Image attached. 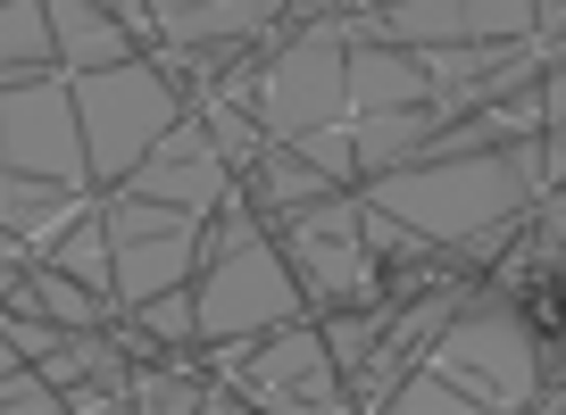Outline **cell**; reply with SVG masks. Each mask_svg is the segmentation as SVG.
<instances>
[{
	"instance_id": "obj_13",
	"label": "cell",
	"mask_w": 566,
	"mask_h": 415,
	"mask_svg": "<svg viewBox=\"0 0 566 415\" xmlns=\"http://www.w3.org/2000/svg\"><path fill=\"white\" fill-rule=\"evenodd\" d=\"M51 266H59V275H75L92 299H108V308H117V242H108V200H101V216H84V225L59 242Z\"/></svg>"
},
{
	"instance_id": "obj_1",
	"label": "cell",
	"mask_w": 566,
	"mask_h": 415,
	"mask_svg": "<svg viewBox=\"0 0 566 415\" xmlns=\"http://www.w3.org/2000/svg\"><path fill=\"white\" fill-rule=\"evenodd\" d=\"M67 84H75V117H84V150L101 191H117L134 167H150V150L192 117V92L159 58H134V67H108V75H67Z\"/></svg>"
},
{
	"instance_id": "obj_20",
	"label": "cell",
	"mask_w": 566,
	"mask_h": 415,
	"mask_svg": "<svg viewBox=\"0 0 566 415\" xmlns=\"http://www.w3.org/2000/svg\"><path fill=\"white\" fill-rule=\"evenodd\" d=\"M209 415H259V407H242L233 391H217V407H209Z\"/></svg>"
},
{
	"instance_id": "obj_10",
	"label": "cell",
	"mask_w": 566,
	"mask_h": 415,
	"mask_svg": "<svg viewBox=\"0 0 566 415\" xmlns=\"http://www.w3.org/2000/svg\"><path fill=\"white\" fill-rule=\"evenodd\" d=\"M391 108H433V84L408 51L350 34V117H391Z\"/></svg>"
},
{
	"instance_id": "obj_9",
	"label": "cell",
	"mask_w": 566,
	"mask_h": 415,
	"mask_svg": "<svg viewBox=\"0 0 566 415\" xmlns=\"http://www.w3.org/2000/svg\"><path fill=\"white\" fill-rule=\"evenodd\" d=\"M9 316H42V324H59V332H108L117 324V308L92 299L84 283L59 275V266H9Z\"/></svg>"
},
{
	"instance_id": "obj_4",
	"label": "cell",
	"mask_w": 566,
	"mask_h": 415,
	"mask_svg": "<svg viewBox=\"0 0 566 415\" xmlns=\"http://www.w3.org/2000/svg\"><path fill=\"white\" fill-rule=\"evenodd\" d=\"M108 242H117V316H142L150 299L192 291L209 275V216L184 208L108 191Z\"/></svg>"
},
{
	"instance_id": "obj_17",
	"label": "cell",
	"mask_w": 566,
	"mask_h": 415,
	"mask_svg": "<svg viewBox=\"0 0 566 415\" xmlns=\"http://www.w3.org/2000/svg\"><path fill=\"white\" fill-rule=\"evenodd\" d=\"M67 341H75V332L42 324V316H9V365H25V358H34V365H51Z\"/></svg>"
},
{
	"instance_id": "obj_12",
	"label": "cell",
	"mask_w": 566,
	"mask_h": 415,
	"mask_svg": "<svg viewBox=\"0 0 566 415\" xmlns=\"http://www.w3.org/2000/svg\"><path fill=\"white\" fill-rule=\"evenodd\" d=\"M18 75H67L59 67L51 0H9L0 9V84H18Z\"/></svg>"
},
{
	"instance_id": "obj_15",
	"label": "cell",
	"mask_w": 566,
	"mask_h": 415,
	"mask_svg": "<svg viewBox=\"0 0 566 415\" xmlns=\"http://www.w3.org/2000/svg\"><path fill=\"white\" fill-rule=\"evenodd\" d=\"M134 324L150 332V341H167V349H200V291H167V299H150Z\"/></svg>"
},
{
	"instance_id": "obj_6",
	"label": "cell",
	"mask_w": 566,
	"mask_h": 415,
	"mask_svg": "<svg viewBox=\"0 0 566 415\" xmlns=\"http://www.w3.org/2000/svg\"><path fill=\"white\" fill-rule=\"evenodd\" d=\"M350 34L384 51H500L542 34V0H350Z\"/></svg>"
},
{
	"instance_id": "obj_18",
	"label": "cell",
	"mask_w": 566,
	"mask_h": 415,
	"mask_svg": "<svg viewBox=\"0 0 566 415\" xmlns=\"http://www.w3.org/2000/svg\"><path fill=\"white\" fill-rule=\"evenodd\" d=\"M533 249H542V258H558V249H566V191H558V200H542V216H533Z\"/></svg>"
},
{
	"instance_id": "obj_2",
	"label": "cell",
	"mask_w": 566,
	"mask_h": 415,
	"mask_svg": "<svg viewBox=\"0 0 566 415\" xmlns=\"http://www.w3.org/2000/svg\"><path fill=\"white\" fill-rule=\"evenodd\" d=\"M424 365H433L450 391H467L483 415H533V407H542V391H549L542 341L525 332V316H516L500 291L467 299V316L424 349Z\"/></svg>"
},
{
	"instance_id": "obj_16",
	"label": "cell",
	"mask_w": 566,
	"mask_h": 415,
	"mask_svg": "<svg viewBox=\"0 0 566 415\" xmlns=\"http://www.w3.org/2000/svg\"><path fill=\"white\" fill-rule=\"evenodd\" d=\"M0 415H75L67 391H51V382L34 374V365H0Z\"/></svg>"
},
{
	"instance_id": "obj_3",
	"label": "cell",
	"mask_w": 566,
	"mask_h": 415,
	"mask_svg": "<svg viewBox=\"0 0 566 415\" xmlns=\"http://www.w3.org/2000/svg\"><path fill=\"white\" fill-rule=\"evenodd\" d=\"M266 233H275L283 266L301 275L308 308L317 316H358L384 299V258L367 249V208H358V191H342V200L325 208H301V216H266Z\"/></svg>"
},
{
	"instance_id": "obj_11",
	"label": "cell",
	"mask_w": 566,
	"mask_h": 415,
	"mask_svg": "<svg viewBox=\"0 0 566 415\" xmlns=\"http://www.w3.org/2000/svg\"><path fill=\"white\" fill-rule=\"evenodd\" d=\"M250 200H259V216H301V208H325V200H342V183L325 167H308L301 150H266L259 167H250Z\"/></svg>"
},
{
	"instance_id": "obj_8",
	"label": "cell",
	"mask_w": 566,
	"mask_h": 415,
	"mask_svg": "<svg viewBox=\"0 0 566 415\" xmlns=\"http://www.w3.org/2000/svg\"><path fill=\"white\" fill-rule=\"evenodd\" d=\"M51 25H59V67L67 75H108V67H134L142 58L108 0H51Z\"/></svg>"
},
{
	"instance_id": "obj_14",
	"label": "cell",
	"mask_w": 566,
	"mask_h": 415,
	"mask_svg": "<svg viewBox=\"0 0 566 415\" xmlns=\"http://www.w3.org/2000/svg\"><path fill=\"white\" fill-rule=\"evenodd\" d=\"M226 382L184 374V365H134V415H209Z\"/></svg>"
},
{
	"instance_id": "obj_19",
	"label": "cell",
	"mask_w": 566,
	"mask_h": 415,
	"mask_svg": "<svg viewBox=\"0 0 566 415\" xmlns=\"http://www.w3.org/2000/svg\"><path fill=\"white\" fill-rule=\"evenodd\" d=\"M533 92H542V117H549V134H566V58H558V67H549Z\"/></svg>"
},
{
	"instance_id": "obj_5",
	"label": "cell",
	"mask_w": 566,
	"mask_h": 415,
	"mask_svg": "<svg viewBox=\"0 0 566 415\" xmlns=\"http://www.w3.org/2000/svg\"><path fill=\"white\" fill-rule=\"evenodd\" d=\"M0 174H34L51 191H101L92 183V150H84V117H75L67 75H18V84H0Z\"/></svg>"
},
{
	"instance_id": "obj_7",
	"label": "cell",
	"mask_w": 566,
	"mask_h": 415,
	"mask_svg": "<svg viewBox=\"0 0 566 415\" xmlns=\"http://www.w3.org/2000/svg\"><path fill=\"white\" fill-rule=\"evenodd\" d=\"M117 191H125V200L184 208V216H209V225H217V216H226V200L242 191V174L226 167V150L209 141V117L192 108V117H184L176 134H167L159 150H150V167H134Z\"/></svg>"
}]
</instances>
